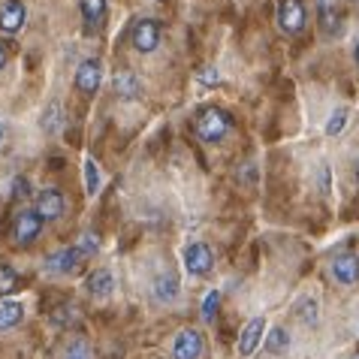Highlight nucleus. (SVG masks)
Listing matches in <instances>:
<instances>
[{"mask_svg":"<svg viewBox=\"0 0 359 359\" xmlns=\"http://www.w3.org/2000/svg\"><path fill=\"white\" fill-rule=\"evenodd\" d=\"M229 127H233L229 115L224 112V109H215V106L203 109L199 118H196V133H199L203 142H221V139L229 133Z\"/></svg>","mask_w":359,"mask_h":359,"instance_id":"obj_1","label":"nucleus"},{"mask_svg":"<svg viewBox=\"0 0 359 359\" xmlns=\"http://www.w3.org/2000/svg\"><path fill=\"white\" fill-rule=\"evenodd\" d=\"M39 233H43V217L36 215V208L34 212L31 208H22V212L15 215V221H13V242L27 248V245L36 242Z\"/></svg>","mask_w":359,"mask_h":359,"instance_id":"obj_2","label":"nucleus"},{"mask_svg":"<svg viewBox=\"0 0 359 359\" xmlns=\"http://www.w3.org/2000/svg\"><path fill=\"white\" fill-rule=\"evenodd\" d=\"M130 43L139 55H151L157 46H161V25L154 18H139L130 31Z\"/></svg>","mask_w":359,"mask_h":359,"instance_id":"obj_3","label":"nucleus"},{"mask_svg":"<svg viewBox=\"0 0 359 359\" xmlns=\"http://www.w3.org/2000/svg\"><path fill=\"white\" fill-rule=\"evenodd\" d=\"M308 22V9L302 0H281L278 6V25H281L284 34H302Z\"/></svg>","mask_w":359,"mask_h":359,"instance_id":"obj_4","label":"nucleus"},{"mask_svg":"<svg viewBox=\"0 0 359 359\" xmlns=\"http://www.w3.org/2000/svg\"><path fill=\"white\" fill-rule=\"evenodd\" d=\"M100 82H103V64L97 57H88V61L79 64L76 69V88L88 97H94L100 91Z\"/></svg>","mask_w":359,"mask_h":359,"instance_id":"obj_5","label":"nucleus"},{"mask_svg":"<svg viewBox=\"0 0 359 359\" xmlns=\"http://www.w3.org/2000/svg\"><path fill=\"white\" fill-rule=\"evenodd\" d=\"M215 266V257H212V248L203 245V242H194L184 248V269L191 275H208Z\"/></svg>","mask_w":359,"mask_h":359,"instance_id":"obj_6","label":"nucleus"},{"mask_svg":"<svg viewBox=\"0 0 359 359\" xmlns=\"http://www.w3.org/2000/svg\"><path fill=\"white\" fill-rule=\"evenodd\" d=\"M205 353V341L203 335L196 332V329H184V332H178L175 344H172V356L175 359H203Z\"/></svg>","mask_w":359,"mask_h":359,"instance_id":"obj_7","label":"nucleus"},{"mask_svg":"<svg viewBox=\"0 0 359 359\" xmlns=\"http://www.w3.org/2000/svg\"><path fill=\"white\" fill-rule=\"evenodd\" d=\"M64 194L55 191V187H46V191H39L36 196V215L43 217V221H57V217L64 215Z\"/></svg>","mask_w":359,"mask_h":359,"instance_id":"obj_8","label":"nucleus"},{"mask_svg":"<svg viewBox=\"0 0 359 359\" xmlns=\"http://www.w3.org/2000/svg\"><path fill=\"white\" fill-rule=\"evenodd\" d=\"M332 278L344 287H353L359 281V257L356 254H338L332 260Z\"/></svg>","mask_w":359,"mask_h":359,"instance_id":"obj_9","label":"nucleus"},{"mask_svg":"<svg viewBox=\"0 0 359 359\" xmlns=\"http://www.w3.org/2000/svg\"><path fill=\"white\" fill-rule=\"evenodd\" d=\"M25 18H27V9H25L22 0H6L4 9H0V31L18 34L25 27Z\"/></svg>","mask_w":359,"mask_h":359,"instance_id":"obj_10","label":"nucleus"},{"mask_svg":"<svg viewBox=\"0 0 359 359\" xmlns=\"http://www.w3.org/2000/svg\"><path fill=\"white\" fill-rule=\"evenodd\" d=\"M85 260H91V257H88L79 245H73V248H64V251H57V254L48 257V269L64 275V272H73V269H79V263H85Z\"/></svg>","mask_w":359,"mask_h":359,"instance_id":"obj_11","label":"nucleus"},{"mask_svg":"<svg viewBox=\"0 0 359 359\" xmlns=\"http://www.w3.org/2000/svg\"><path fill=\"white\" fill-rule=\"evenodd\" d=\"M263 332H266V320L263 317H254V320L242 329V335H238V353L251 356L257 351V344L263 341Z\"/></svg>","mask_w":359,"mask_h":359,"instance_id":"obj_12","label":"nucleus"},{"mask_svg":"<svg viewBox=\"0 0 359 359\" xmlns=\"http://www.w3.org/2000/svg\"><path fill=\"white\" fill-rule=\"evenodd\" d=\"M317 18H320V31L326 36H335L341 31V13L335 9L332 0H317Z\"/></svg>","mask_w":359,"mask_h":359,"instance_id":"obj_13","label":"nucleus"},{"mask_svg":"<svg viewBox=\"0 0 359 359\" xmlns=\"http://www.w3.org/2000/svg\"><path fill=\"white\" fill-rule=\"evenodd\" d=\"M82 15H85V31L94 34L103 27V18H106V0H82Z\"/></svg>","mask_w":359,"mask_h":359,"instance_id":"obj_14","label":"nucleus"},{"mask_svg":"<svg viewBox=\"0 0 359 359\" xmlns=\"http://www.w3.org/2000/svg\"><path fill=\"white\" fill-rule=\"evenodd\" d=\"M85 287H88V293L91 296H109L112 293V287H115V278H112V272H106V269H97L94 275H88Z\"/></svg>","mask_w":359,"mask_h":359,"instance_id":"obj_15","label":"nucleus"},{"mask_svg":"<svg viewBox=\"0 0 359 359\" xmlns=\"http://www.w3.org/2000/svg\"><path fill=\"white\" fill-rule=\"evenodd\" d=\"M178 296V278L172 275V272H166V275H161L154 281V299L157 302H172V299Z\"/></svg>","mask_w":359,"mask_h":359,"instance_id":"obj_16","label":"nucleus"},{"mask_svg":"<svg viewBox=\"0 0 359 359\" xmlns=\"http://www.w3.org/2000/svg\"><path fill=\"white\" fill-rule=\"evenodd\" d=\"M25 308L22 302H4L0 305V329H13L15 323H22Z\"/></svg>","mask_w":359,"mask_h":359,"instance_id":"obj_17","label":"nucleus"},{"mask_svg":"<svg viewBox=\"0 0 359 359\" xmlns=\"http://www.w3.org/2000/svg\"><path fill=\"white\" fill-rule=\"evenodd\" d=\"M263 347H266L269 353H284L287 347H290V335H287L281 326H275V329H269V335H266Z\"/></svg>","mask_w":359,"mask_h":359,"instance_id":"obj_18","label":"nucleus"},{"mask_svg":"<svg viewBox=\"0 0 359 359\" xmlns=\"http://www.w3.org/2000/svg\"><path fill=\"white\" fill-rule=\"evenodd\" d=\"M115 94H121V97H136L139 94V79L133 73H118L115 76Z\"/></svg>","mask_w":359,"mask_h":359,"instance_id":"obj_19","label":"nucleus"},{"mask_svg":"<svg viewBox=\"0 0 359 359\" xmlns=\"http://www.w3.org/2000/svg\"><path fill=\"white\" fill-rule=\"evenodd\" d=\"M85 191L91 196L100 191V166L94 161H85Z\"/></svg>","mask_w":359,"mask_h":359,"instance_id":"obj_20","label":"nucleus"},{"mask_svg":"<svg viewBox=\"0 0 359 359\" xmlns=\"http://www.w3.org/2000/svg\"><path fill=\"white\" fill-rule=\"evenodd\" d=\"M18 287V275L9 266H0V296H9Z\"/></svg>","mask_w":359,"mask_h":359,"instance_id":"obj_21","label":"nucleus"},{"mask_svg":"<svg viewBox=\"0 0 359 359\" xmlns=\"http://www.w3.org/2000/svg\"><path fill=\"white\" fill-rule=\"evenodd\" d=\"M64 359H91V347H88V341H82V338H73Z\"/></svg>","mask_w":359,"mask_h":359,"instance_id":"obj_22","label":"nucleus"},{"mask_svg":"<svg viewBox=\"0 0 359 359\" xmlns=\"http://www.w3.org/2000/svg\"><path fill=\"white\" fill-rule=\"evenodd\" d=\"M344 124H347V109H335L332 118H329V124H326V133L329 136H338L344 130Z\"/></svg>","mask_w":359,"mask_h":359,"instance_id":"obj_23","label":"nucleus"},{"mask_svg":"<svg viewBox=\"0 0 359 359\" xmlns=\"http://www.w3.org/2000/svg\"><path fill=\"white\" fill-rule=\"evenodd\" d=\"M217 305H221V293L212 290L205 296V302H203V320H215V314H217Z\"/></svg>","mask_w":359,"mask_h":359,"instance_id":"obj_24","label":"nucleus"},{"mask_svg":"<svg viewBox=\"0 0 359 359\" xmlns=\"http://www.w3.org/2000/svg\"><path fill=\"white\" fill-rule=\"evenodd\" d=\"M57 115H61V106H57V103H52V106H48V112L43 115V127H46L48 133H55L57 121H61V118H57Z\"/></svg>","mask_w":359,"mask_h":359,"instance_id":"obj_25","label":"nucleus"},{"mask_svg":"<svg viewBox=\"0 0 359 359\" xmlns=\"http://www.w3.org/2000/svg\"><path fill=\"white\" fill-rule=\"evenodd\" d=\"M299 308H302V311H299V317H302L305 323H317V302H314V299H305V302L299 305Z\"/></svg>","mask_w":359,"mask_h":359,"instance_id":"obj_26","label":"nucleus"},{"mask_svg":"<svg viewBox=\"0 0 359 359\" xmlns=\"http://www.w3.org/2000/svg\"><path fill=\"white\" fill-rule=\"evenodd\" d=\"M199 82L215 85V82H217V69H215V67H203V69H199Z\"/></svg>","mask_w":359,"mask_h":359,"instance_id":"obj_27","label":"nucleus"},{"mask_svg":"<svg viewBox=\"0 0 359 359\" xmlns=\"http://www.w3.org/2000/svg\"><path fill=\"white\" fill-rule=\"evenodd\" d=\"M55 323H67V314H52ZM69 320H76V308H69Z\"/></svg>","mask_w":359,"mask_h":359,"instance_id":"obj_28","label":"nucleus"},{"mask_svg":"<svg viewBox=\"0 0 359 359\" xmlns=\"http://www.w3.org/2000/svg\"><path fill=\"white\" fill-rule=\"evenodd\" d=\"M6 61H9V55H6V46H4V43H0V69H4V67H6Z\"/></svg>","mask_w":359,"mask_h":359,"instance_id":"obj_29","label":"nucleus"},{"mask_svg":"<svg viewBox=\"0 0 359 359\" xmlns=\"http://www.w3.org/2000/svg\"><path fill=\"white\" fill-rule=\"evenodd\" d=\"M353 57H356V64H359V43H356V52H353Z\"/></svg>","mask_w":359,"mask_h":359,"instance_id":"obj_30","label":"nucleus"},{"mask_svg":"<svg viewBox=\"0 0 359 359\" xmlns=\"http://www.w3.org/2000/svg\"><path fill=\"white\" fill-rule=\"evenodd\" d=\"M0 139H4V124H0Z\"/></svg>","mask_w":359,"mask_h":359,"instance_id":"obj_31","label":"nucleus"},{"mask_svg":"<svg viewBox=\"0 0 359 359\" xmlns=\"http://www.w3.org/2000/svg\"><path fill=\"white\" fill-rule=\"evenodd\" d=\"M356 178H359V169H356Z\"/></svg>","mask_w":359,"mask_h":359,"instance_id":"obj_32","label":"nucleus"},{"mask_svg":"<svg viewBox=\"0 0 359 359\" xmlns=\"http://www.w3.org/2000/svg\"><path fill=\"white\" fill-rule=\"evenodd\" d=\"M353 359H359V356H353Z\"/></svg>","mask_w":359,"mask_h":359,"instance_id":"obj_33","label":"nucleus"}]
</instances>
